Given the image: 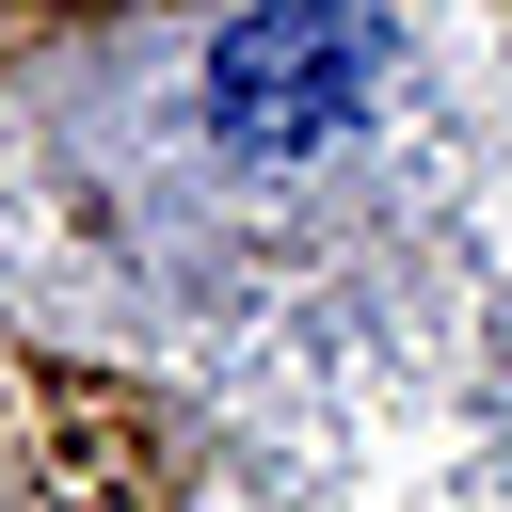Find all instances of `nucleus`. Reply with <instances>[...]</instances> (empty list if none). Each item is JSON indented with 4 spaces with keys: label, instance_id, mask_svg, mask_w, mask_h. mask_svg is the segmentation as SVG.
<instances>
[{
    "label": "nucleus",
    "instance_id": "nucleus-1",
    "mask_svg": "<svg viewBox=\"0 0 512 512\" xmlns=\"http://www.w3.org/2000/svg\"><path fill=\"white\" fill-rule=\"evenodd\" d=\"M368 96H384V16L368 0H256L208 48V128L240 160H320Z\"/></svg>",
    "mask_w": 512,
    "mask_h": 512
}]
</instances>
